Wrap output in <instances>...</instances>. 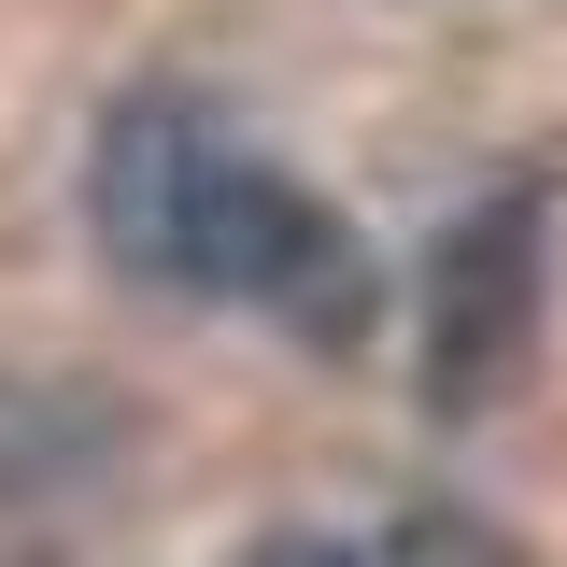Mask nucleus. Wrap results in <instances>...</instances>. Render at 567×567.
I'll return each instance as SVG.
<instances>
[{"label": "nucleus", "instance_id": "3", "mask_svg": "<svg viewBox=\"0 0 567 567\" xmlns=\"http://www.w3.org/2000/svg\"><path fill=\"white\" fill-rule=\"evenodd\" d=\"M256 567H369V554H341V539H256Z\"/></svg>", "mask_w": 567, "mask_h": 567}, {"label": "nucleus", "instance_id": "1", "mask_svg": "<svg viewBox=\"0 0 567 567\" xmlns=\"http://www.w3.org/2000/svg\"><path fill=\"white\" fill-rule=\"evenodd\" d=\"M85 199H100L114 270L171 284V298H241V312H270V327H298L327 354L369 341V312H383L369 241L312 185H284L270 156H241L199 100H114Z\"/></svg>", "mask_w": 567, "mask_h": 567}, {"label": "nucleus", "instance_id": "2", "mask_svg": "<svg viewBox=\"0 0 567 567\" xmlns=\"http://www.w3.org/2000/svg\"><path fill=\"white\" fill-rule=\"evenodd\" d=\"M539 256H554V199L539 185H496V199H468L425 241L412 341H425V398L454 425L525 383V354H539Z\"/></svg>", "mask_w": 567, "mask_h": 567}]
</instances>
